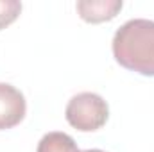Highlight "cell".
I'll list each match as a JSON object with an SVG mask.
<instances>
[{
  "label": "cell",
  "mask_w": 154,
  "mask_h": 152,
  "mask_svg": "<svg viewBox=\"0 0 154 152\" xmlns=\"http://www.w3.org/2000/svg\"><path fill=\"white\" fill-rule=\"evenodd\" d=\"M116 63L131 72L154 77V22L134 18L125 22L113 38Z\"/></svg>",
  "instance_id": "1"
},
{
  "label": "cell",
  "mask_w": 154,
  "mask_h": 152,
  "mask_svg": "<svg viewBox=\"0 0 154 152\" xmlns=\"http://www.w3.org/2000/svg\"><path fill=\"white\" fill-rule=\"evenodd\" d=\"M109 116L108 102L97 93H79L70 99L66 106V120L68 123L82 132H91L100 129Z\"/></svg>",
  "instance_id": "2"
},
{
  "label": "cell",
  "mask_w": 154,
  "mask_h": 152,
  "mask_svg": "<svg viewBox=\"0 0 154 152\" xmlns=\"http://www.w3.org/2000/svg\"><path fill=\"white\" fill-rule=\"evenodd\" d=\"M25 99L20 90L0 82V131L16 127L25 116Z\"/></svg>",
  "instance_id": "3"
},
{
  "label": "cell",
  "mask_w": 154,
  "mask_h": 152,
  "mask_svg": "<svg viewBox=\"0 0 154 152\" xmlns=\"http://www.w3.org/2000/svg\"><path fill=\"white\" fill-rule=\"evenodd\" d=\"M122 0H82L77 2L79 16L90 23L113 20L122 9Z\"/></svg>",
  "instance_id": "4"
},
{
  "label": "cell",
  "mask_w": 154,
  "mask_h": 152,
  "mask_svg": "<svg viewBox=\"0 0 154 152\" xmlns=\"http://www.w3.org/2000/svg\"><path fill=\"white\" fill-rule=\"evenodd\" d=\"M36 152H104V150H99V149L81 150L75 145L72 136H68L65 132H48L39 140Z\"/></svg>",
  "instance_id": "5"
},
{
  "label": "cell",
  "mask_w": 154,
  "mask_h": 152,
  "mask_svg": "<svg viewBox=\"0 0 154 152\" xmlns=\"http://www.w3.org/2000/svg\"><path fill=\"white\" fill-rule=\"evenodd\" d=\"M22 13V2L16 0H0V31L11 25Z\"/></svg>",
  "instance_id": "6"
}]
</instances>
